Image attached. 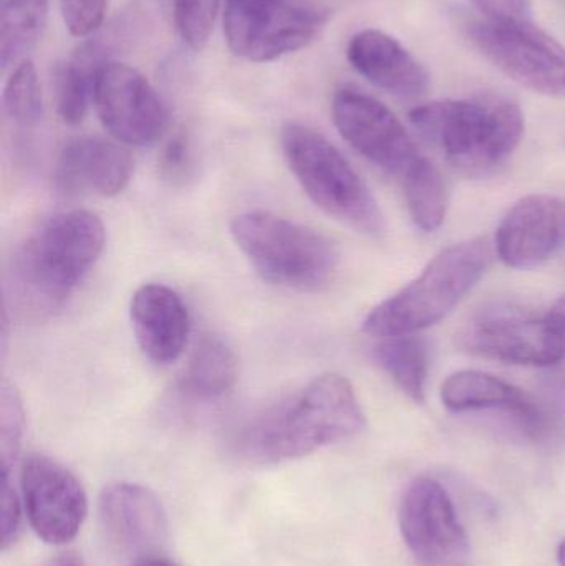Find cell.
<instances>
[{
	"label": "cell",
	"mask_w": 565,
	"mask_h": 566,
	"mask_svg": "<svg viewBox=\"0 0 565 566\" xmlns=\"http://www.w3.org/2000/svg\"><path fill=\"white\" fill-rule=\"evenodd\" d=\"M364 428L354 386L328 373L245 419L232 432L231 449L251 464H279L348 441Z\"/></svg>",
	"instance_id": "1"
},
{
	"label": "cell",
	"mask_w": 565,
	"mask_h": 566,
	"mask_svg": "<svg viewBox=\"0 0 565 566\" xmlns=\"http://www.w3.org/2000/svg\"><path fill=\"white\" fill-rule=\"evenodd\" d=\"M105 248V226L93 212H62L43 222L13 255L9 271L12 306L50 313L72 295Z\"/></svg>",
	"instance_id": "2"
},
{
	"label": "cell",
	"mask_w": 565,
	"mask_h": 566,
	"mask_svg": "<svg viewBox=\"0 0 565 566\" xmlns=\"http://www.w3.org/2000/svg\"><path fill=\"white\" fill-rule=\"evenodd\" d=\"M410 122L428 145L470 175L506 161L524 135L520 105L503 96L425 103L411 109Z\"/></svg>",
	"instance_id": "3"
},
{
	"label": "cell",
	"mask_w": 565,
	"mask_h": 566,
	"mask_svg": "<svg viewBox=\"0 0 565 566\" xmlns=\"http://www.w3.org/2000/svg\"><path fill=\"white\" fill-rule=\"evenodd\" d=\"M493 262L486 239L450 245L400 292L375 306L362 332L370 339L415 335L444 318L481 281Z\"/></svg>",
	"instance_id": "4"
},
{
	"label": "cell",
	"mask_w": 565,
	"mask_h": 566,
	"mask_svg": "<svg viewBox=\"0 0 565 566\" xmlns=\"http://www.w3.org/2000/svg\"><path fill=\"white\" fill-rule=\"evenodd\" d=\"M239 251L265 282L299 292H318L337 274V245L315 229L268 211H249L231 221Z\"/></svg>",
	"instance_id": "5"
},
{
	"label": "cell",
	"mask_w": 565,
	"mask_h": 566,
	"mask_svg": "<svg viewBox=\"0 0 565 566\" xmlns=\"http://www.w3.org/2000/svg\"><path fill=\"white\" fill-rule=\"evenodd\" d=\"M281 146L292 175L321 211L362 234H384V214L370 189L322 133L302 123H287Z\"/></svg>",
	"instance_id": "6"
},
{
	"label": "cell",
	"mask_w": 565,
	"mask_h": 566,
	"mask_svg": "<svg viewBox=\"0 0 565 566\" xmlns=\"http://www.w3.org/2000/svg\"><path fill=\"white\" fill-rule=\"evenodd\" d=\"M324 22L317 0H226V42L248 62H274L304 49Z\"/></svg>",
	"instance_id": "7"
},
{
	"label": "cell",
	"mask_w": 565,
	"mask_h": 566,
	"mask_svg": "<svg viewBox=\"0 0 565 566\" xmlns=\"http://www.w3.org/2000/svg\"><path fill=\"white\" fill-rule=\"evenodd\" d=\"M470 36L484 59L524 88L565 98V46L531 20L484 19L470 27Z\"/></svg>",
	"instance_id": "8"
},
{
	"label": "cell",
	"mask_w": 565,
	"mask_h": 566,
	"mask_svg": "<svg viewBox=\"0 0 565 566\" xmlns=\"http://www.w3.org/2000/svg\"><path fill=\"white\" fill-rule=\"evenodd\" d=\"M458 345L471 355L517 366L563 363V349L547 313L494 303L470 316L458 333Z\"/></svg>",
	"instance_id": "9"
},
{
	"label": "cell",
	"mask_w": 565,
	"mask_h": 566,
	"mask_svg": "<svg viewBox=\"0 0 565 566\" xmlns=\"http://www.w3.org/2000/svg\"><path fill=\"white\" fill-rule=\"evenodd\" d=\"M400 531L418 566H471L470 538L447 489L435 479H417L405 492Z\"/></svg>",
	"instance_id": "10"
},
{
	"label": "cell",
	"mask_w": 565,
	"mask_h": 566,
	"mask_svg": "<svg viewBox=\"0 0 565 566\" xmlns=\"http://www.w3.org/2000/svg\"><path fill=\"white\" fill-rule=\"evenodd\" d=\"M332 118L342 138L387 175L401 179L423 158L400 119L367 93L338 90Z\"/></svg>",
	"instance_id": "11"
},
{
	"label": "cell",
	"mask_w": 565,
	"mask_h": 566,
	"mask_svg": "<svg viewBox=\"0 0 565 566\" xmlns=\"http://www.w3.org/2000/svg\"><path fill=\"white\" fill-rule=\"evenodd\" d=\"M93 103L106 132L123 145H153L168 126L161 96L139 70L126 63L100 66Z\"/></svg>",
	"instance_id": "12"
},
{
	"label": "cell",
	"mask_w": 565,
	"mask_h": 566,
	"mask_svg": "<svg viewBox=\"0 0 565 566\" xmlns=\"http://www.w3.org/2000/svg\"><path fill=\"white\" fill-rule=\"evenodd\" d=\"M20 482L33 532L50 545L72 542L88 514V499L76 475L49 455L30 454Z\"/></svg>",
	"instance_id": "13"
},
{
	"label": "cell",
	"mask_w": 565,
	"mask_h": 566,
	"mask_svg": "<svg viewBox=\"0 0 565 566\" xmlns=\"http://www.w3.org/2000/svg\"><path fill=\"white\" fill-rule=\"evenodd\" d=\"M565 248V199L534 195L521 199L501 221L496 252L513 269L540 268Z\"/></svg>",
	"instance_id": "14"
},
{
	"label": "cell",
	"mask_w": 565,
	"mask_h": 566,
	"mask_svg": "<svg viewBox=\"0 0 565 566\" xmlns=\"http://www.w3.org/2000/svg\"><path fill=\"white\" fill-rule=\"evenodd\" d=\"M100 522L109 544L128 557L145 560L168 538L161 501L149 489L129 482H118L103 491Z\"/></svg>",
	"instance_id": "15"
},
{
	"label": "cell",
	"mask_w": 565,
	"mask_h": 566,
	"mask_svg": "<svg viewBox=\"0 0 565 566\" xmlns=\"http://www.w3.org/2000/svg\"><path fill=\"white\" fill-rule=\"evenodd\" d=\"M135 159L118 143L82 136L63 146L53 169L56 188L66 195L115 198L128 188Z\"/></svg>",
	"instance_id": "16"
},
{
	"label": "cell",
	"mask_w": 565,
	"mask_h": 566,
	"mask_svg": "<svg viewBox=\"0 0 565 566\" xmlns=\"http://www.w3.org/2000/svg\"><path fill=\"white\" fill-rule=\"evenodd\" d=\"M129 318L136 343L149 361L169 365L185 352L191 316L176 290L161 283L139 286L129 303Z\"/></svg>",
	"instance_id": "17"
},
{
	"label": "cell",
	"mask_w": 565,
	"mask_h": 566,
	"mask_svg": "<svg viewBox=\"0 0 565 566\" xmlns=\"http://www.w3.org/2000/svg\"><path fill=\"white\" fill-rule=\"evenodd\" d=\"M347 59L365 80L400 98H420L430 88L427 69L388 33L362 30L352 36Z\"/></svg>",
	"instance_id": "18"
},
{
	"label": "cell",
	"mask_w": 565,
	"mask_h": 566,
	"mask_svg": "<svg viewBox=\"0 0 565 566\" xmlns=\"http://www.w3.org/2000/svg\"><path fill=\"white\" fill-rule=\"evenodd\" d=\"M441 401L454 412H506L531 438H540L546 431V418L540 406L526 392L490 373H454L441 386Z\"/></svg>",
	"instance_id": "19"
},
{
	"label": "cell",
	"mask_w": 565,
	"mask_h": 566,
	"mask_svg": "<svg viewBox=\"0 0 565 566\" xmlns=\"http://www.w3.org/2000/svg\"><path fill=\"white\" fill-rule=\"evenodd\" d=\"M239 376V361L228 342L206 335L192 349L181 376L179 388L189 398L211 401L228 395Z\"/></svg>",
	"instance_id": "20"
},
{
	"label": "cell",
	"mask_w": 565,
	"mask_h": 566,
	"mask_svg": "<svg viewBox=\"0 0 565 566\" xmlns=\"http://www.w3.org/2000/svg\"><path fill=\"white\" fill-rule=\"evenodd\" d=\"M372 355L411 401H425L430 358L423 339L415 335L372 339Z\"/></svg>",
	"instance_id": "21"
},
{
	"label": "cell",
	"mask_w": 565,
	"mask_h": 566,
	"mask_svg": "<svg viewBox=\"0 0 565 566\" xmlns=\"http://www.w3.org/2000/svg\"><path fill=\"white\" fill-rule=\"evenodd\" d=\"M98 45H83L69 62L56 72V113L62 122L79 125L88 112L95 93L96 73L103 65Z\"/></svg>",
	"instance_id": "22"
},
{
	"label": "cell",
	"mask_w": 565,
	"mask_h": 566,
	"mask_svg": "<svg viewBox=\"0 0 565 566\" xmlns=\"http://www.w3.org/2000/svg\"><path fill=\"white\" fill-rule=\"evenodd\" d=\"M49 17V0H2L0 9V66L3 72L27 60Z\"/></svg>",
	"instance_id": "23"
},
{
	"label": "cell",
	"mask_w": 565,
	"mask_h": 566,
	"mask_svg": "<svg viewBox=\"0 0 565 566\" xmlns=\"http://www.w3.org/2000/svg\"><path fill=\"white\" fill-rule=\"evenodd\" d=\"M400 182L408 212L417 228L425 232L440 229L447 218L448 189L437 166L423 156Z\"/></svg>",
	"instance_id": "24"
},
{
	"label": "cell",
	"mask_w": 565,
	"mask_h": 566,
	"mask_svg": "<svg viewBox=\"0 0 565 566\" xmlns=\"http://www.w3.org/2000/svg\"><path fill=\"white\" fill-rule=\"evenodd\" d=\"M7 118L19 126H35L43 116L42 86L35 66L29 59L17 63L2 93Z\"/></svg>",
	"instance_id": "25"
},
{
	"label": "cell",
	"mask_w": 565,
	"mask_h": 566,
	"mask_svg": "<svg viewBox=\"0 0 565 566\" xmlns=\"http://www.w3.org/2000/svg\"><path fill=\"white\" fill-rule=\"evenodd\" d=\"M221 0H172V15L179 39L201 52L211 39Z\"/></svg>",
	"instance_id": "26"
},
{
	"label": "cell",
	"mask_w": 565,
	"mask_h": 566,
	"mask_svg": "<svg viewBox=\"0 0 565 566\" xmlns=\"http://www.w3.org/2000/svg\"><path fill=\"white\" fill-rule=\"evenodd\" d=\"M23 436V408L19 392L10 385H3L0 402V462L2 474H10V468L19 455Z\"/></svg>",
	"instance_id": "27"
},
{
	"label": "cell",
	"mask_w": 565,
	"mask_h": 566,
	"mask_svg": "<svg viewBox=\"0 0 565 566\" xmlns=\"http://www.w3.org/2000/svg\"><path fill=\"white\" fill-rule=\"evenodd\" d=\"M108 0H60L63 23L73 36L92 35L105 20Z\"/></svg>",
	"instance_id": "28"
},
{
	"label": "cell",
	"mask_w": 565,
	"mask_h": 566,
	"mask_svg": "<svg viewBox=\"0 0 565 566\" xmlns=\"http://www.w3.org/2000/svg\"><path fill=\"white\" fill-rule=\"evenodd\" d=\"M192 151L186 136L176 135L166 143L159 155V175L171 185H185L192 176Z\"/></svg>",
	"instance_id": "29"
},
{
	"label": "cell",
	"mask_w": 565,
	"mask_h": 566,
	"mask_svg": "<svg viewBox=\"0 0 565 566\" xmlns=\"http://www.w3.org/2000/svg\"><path fill=\"white\" fill-rule=\"evenodd\" d=\"M22 511L15 488L10 482V474H2V489H0V528H2V551L15 544L20 535Z\"/></svg>",
	"instance_id": "30"
},
{
	"label": "cell",
	"mask_w": 565,
	"mask_h": 566,
	"mask_svg": "<svg viewBox=\"0 0 565 566\" xmlns=\"http://www.w3.org/2000/svg\"><path fill=\"white\" fill-rule=\"evenodd\" d=\"M488 20L494 22H523L531 20L530 0H473Z\"/></svg>",
	"instance_id": "31"
},
{
	"label": "cell",
	"mask_w": 565,
	"mask_h": 566,
	"mask_svg": "<svg viewBox=\"0 0 565 566\" xmlns=\"http://www.w3.org/2000/svg\"><path fill=\"white\" fill-rule=\"evenodd\" d=\"M551 325L556 332L557 339H559L561 349H563V363L565 361V295L556 300L553 308L547 312Z\"/></svg>",
	"instance_id": "32"
},
{
	"label": "cell",
	"mask_w": 565,
	"mask_h": 566,
	"mask_svg": "<svg viewBox=\"0 0 565 566\" xmlns=\"http://www.w3.org/2000/svg\"><path fill=\"white\" fill-rule=\"evenodd\" d=\"M49 566H85L83 562L80 560L79 557H75L73 554L62 555V557L56 558L55 562H52Z\"/></svg>",
	"instance_id": "33"
},
{
	"label": "cell",
	"mask_w": 565,
	"mask_h": 566,
	"mask_svg": "<svg viewBox=\"0 0 565 566\" xmlns=\"http://www.w3.org/2000/svg\"><path fill=\"white\" fill-rule=\"evenodd\" d=\"M135 566H178L171 564L168 560H161V558H145V560L139 562L138 565Z\"/></svg>",
	"instance_id": "34"
},
{
	"label": "cell",
	"mask_w": 565,
	"mask_h": 566,
	"mask_svg": "<svg viewBox=\"0 0 565 566\" xmlns=\"http://www.w3.org/2000/svg\"><path fill=\"white\" fill-rule=\"evenodd\" d=\"M557 560L561 566H565V542L561 544L559 552H557Z\"/></svg>",
	"instance_id": "35"
}]
</instances>
